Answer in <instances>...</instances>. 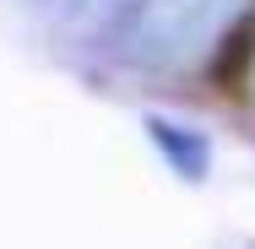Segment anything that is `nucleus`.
I'll return each instance as SVG.
<instances>
[{"instance_id":"f257e3e1","label":"nucleus","mask_w":255,"mask_h":249,"mask_svg":"<svg viewBox=\"0 0 255 249\" xmlns=\"http://www.w3.org/2000/svg\"><path fill=\"white\" fill-rule=\"evenodd\" d=\"M250 11V0H147L125 27V60L141 71H179L196 65L228 27Z\"/></svg>"},{"instance_id":"f03ea898","label":"nucleus","mask_w":255,"mask_h":249,"mask_svg":"<svg viewBox=\"0 0 255 249\" xmlns=\"http://www.w3.org/2000/svg\"><path fill=\"white\" fill-rule=\"evenodd\" d=\"M147 136H152V147L168 157V168L179 173V179H190V184H201L206 168H212V147H206L201 130H190V125H174V119H147Z\"/></svg>"}]
</instances>
